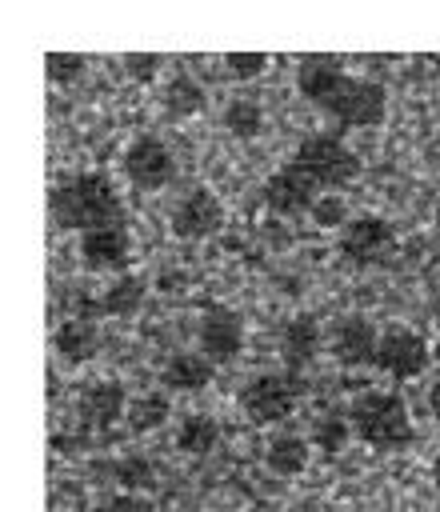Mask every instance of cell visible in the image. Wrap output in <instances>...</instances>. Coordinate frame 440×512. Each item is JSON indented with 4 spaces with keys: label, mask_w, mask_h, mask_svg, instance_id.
<instances>
[{
    "label": "cell",
    "mask_w": 440,
    "mask_h": 512,
    "mask_svg": "<svg viewBox=\"0 0 440 512\" xmlns=\"http://www.w3.org/2000/svg\"><path fill=\"white\" fill-rule=\"evenodd\" d=\"M224 128H228L236 140L260 136V128H264V108H260V100H252V96L228 100V108H224Z\"/></svg>",
    "instance_id": "21"
},
{
    "label": "cell",
    "mask_w": 440,
    "mask_h": 512,
    "mask_svg": "<svg viewBox=\"0 0 440 512\" xmlns=\"http://www.w3.org/2000/svg\"><path fill=\"white\" fill-rule=\"evenodd\" d=\"M336 248L352 268H376L396 252V228H392V220L364 212V216H352L340 228Z\"/></svg>",
    "instance_id": "6"
},
{
    "label": "cell",
    "mask_w": 440,
    "mask_h": 512,
    "mask_svg": "<svg viewBox=\"0 0 440 512\" xmlns=\"http://www.w3.org/2000/svg\"><path fill=\"white\" fill-rule=\"evenodd\" d=\"M308 216H312L320 228H332V224H336V228H344V224H348V220H344V200H340V192L320 196V200L312 204V212H308Z\"/></svg>",
    "instance_id": "27"
},
{
    "label": "cell",
    "mask_w": 440,
    "mask_h": 512,
    "mask_svg": "<svg viewBox=\"0 0 440 512\" xmlns=\"http://www.w3.org/2000/svg\"><path fill=\"white\" fill-rule=\"evenodd\" d=\"M268 68V56L264 52H228L224 56V72L236 76V80H252Z\"/></svg>",
    "instance_id": "25"
},
{
    "label": "cell",
    "mask_w": 440,
    "mask_h": 512,
    "mask_svg": "<svg viewBox=\"0 0 440 512\" xmlns=\"http://www.w3.org/2000/svg\"><path fill=\"white\" fill-rule=\"evenodd\" d=\"M220 224H224V204H220V196H216L212 188H204V184L188 188V192L176 200V208L168 212V228H172V236H180V240H204V236L220 232Z\"/></svg>",
    "instance_id": "9"
},
{
    "label": "cell",
    "mask_w": 440,
    "mask_h": 512,
    "mask_svg": "<svg viewBox=\"0 0 440 512\" xmlns=\"http://www.w3.org/2000/svg\"><path fill=\"white\" fill-rule=\"evenodd\" d=\"M120 164H124V176L136 192H160L176 180V156L160 136H136L124 148Z\"/></svg>",
    "instance_id": "7"
},
{
    "label": "cell",
    "mask_w": 440,
    "mask_h": 512,
    "mask_svg": "<svg viewBox=\"0 0 440 512\" xmlns=\"http://www.w3.org/2000/svg\"><path fill=\"white\" fill-rule=\"evenodd\" d=\"M48 212L52 224L60 232H92V228H108V224H124V204L116 184L104 172H68L52 184L48 196Z\"/></svg>",
    "instance_id": "3"
},
{
    "label": "cell",
    "mask_w": 440,
    "mask_h": 512,
    "mask_svg": "<svg viewBox=\"0 0 440 512\" xmlns=\"http://www.w3.org/2000/svg\"><path fill=\"white\" fill-rule=\"evenodd\" d=\"M84 64H88V56H80V52H44V76L52 84H76L84 76Z\"/></svg>",
    "instance_id": "24"
},
{
    "label": "cell",
    "mask_w": 440,
    "mask_h": 512,
    "mask_svg": "<svg viewBox=\"0 0 440 512\" xmlns=\"http://www.w3.org/2000/svg\"><path fill=\"white\" fill-rule=\"evenodd\" d=\"M160 108H164V116H172V120L196 116V112L204 108V88H200L188 72H172L168 84L160 88Z\"/></svg>",
    "instance_id": "17"
},
{
    "label": "cell",
    "mask_w": 440,
    "mask_h": 512,
    "mask_svg": "<svg viewBox=\"0 0 440 512\" xmlns=\"http://www.w3.org/2000/svg\"><path fill=\"white\" fill-rule=\"evenodd\" d=\"M348 420H352V436L364 440L368 448H380V452H396V448L412 444V436H416L404 396L388 392V388L360 392L348 408Z\"/></svg>",
    "instance_id": "4"
},
{
    "label": "cell",
    "mask_w": 440,
    "mask_h": 512,
    "mask_svg": "<svg viewBox=\"0 0 440 512\" xmlns=\"http://www.w3.org/2000/svg\"><path fill=\"white\" fill-rule=\"evenodd\" d=\"M432 360V348L420 332L404 328V324H392L380 332V344H376V368L392 380H416Z\"/></svg>",
    "instance_id": "8"
},
{
    "label": "cell",
    "mask_w": 440,
    "mask_h": 512,
    "mask_svg": "<svg viewBox=\"0 0 440 512\" xmlns=\"http://www.w3.org/2000/svg\"><path fill=\"white\" fill-rule=\"evenodd\" d=\"M128 260H132V240L124 224L92 228L80 236V264L88 272H124Z\"/></svg>",
    "instance_id": "12"
},
{
    "label": "cell",
    "mask_w": 440,
    "mask_h": 512,
    "mask_svg": "<svg viewBox=\"0 0 440 512\" xmlns=\"http://www.w3.org/2000/svg\"><path fill=\"white\" fill-rule=\"evenodd\" d=\"M348 436H352V420L344 416V412H320L316 420H312V444L324 452V456H336L344 444H348Z\"/></svg>",
    "instance_id": "23"
},
{
    "label": "cell",
    "mask_w": 440,
    "mask_h": 512,
    "mask_svg": "<svg viewBox=\"0 0 440 512\" xmlns=\"http://www.w3.org/2000/svg\"><path fill=\"white\" fill-rule=\"evenodd\" d=\"M80 416L92 428H112L120 416H128V396L120 380H92L80 392Z\"/></svg>",
    "instance_id": "14"
},
{
    "label": "cell",
    "mask_w": 440,
    "mask_h": 512,
    "mask_svg": "<svg viewBox=\"0 0 440 512\" xmlns=\"http://www.w3.org/2000/svg\"><path fill=\"white\" fill-rule=\"evenodd\" d=\"M144 288H148V284H144L140 276H128V272H124V276L96 300V312H108V316H132V312L144 304Z\"/></svg>",
    "instance_id": "19"
},
{
    "label": "cell",
    "mask_w": 440,
    "mask_h": 512,
    "mask_svg": "<svg viewBox=\"0 0 440 512\" xmlns=\"http://www.w3.org/2000/svg\"><path fill=\"white\" fill-rule=\"evenodd\" d=\"M160 384L168 392H200L212 384V360L200 352H176L160 368Z\"/></svg>",
    "instance_id": "15"
},
{
    "label": "cell",
    "mask_w": 440,
    "mask_h": 512,
    "mask_svg": "<svg viewBox=\"0 0 440 512\" xmlns=\"http://www.w3.org/2000/svg\"><path fill=\"white\" fill-rule=\"evenodd\" d=\"M196 340H200V352H204L212 364L236 360L240 348H244V320H240V312L228 308V304H208V308L200 312Z\"/></svg>",
    "instance_id": "10"
},
{
    "label": "cell",
    "mask_w": 440,
    "mask_h": 512,
    "mask_svg": "<svg viewBox=\"0 0 440 512\" xmlns=\"http://www.w3.org/2000/svg\"><path fill=\"white\" fill-rule=\"evenodd\" d=\"M376 344H380V332H376L372 320L360 316V312L340 316V320L332 324V332H328V348H332L336 364H344V368H364V364H372V360H376Z\"/></svg>",
    "instance_id": "11"
},
{
    "label": "cell",
    "mask_w": 440,
    "mask_h": 512,
    "mask_svg": "<svg viewBox=\"0 0 440 512\" xmlns=\"http://www.w3.org/2000/svg\"><path fill=\"white\" fill-rule=\"evenodd\" d=\"M432 480H436V492H440V456L432 460Z\"/></svg>",
    "instance_id": "32"
},
{
    "label": "cell",
    "mask_w": 440,
    "mask_h": 512,
    "mask_svg": "<svg viewBox=\"0 0 440 512\" xmlns=\"http://www.w3.org/2000/svg\"><path fill=\"white\" fill-rule=\"evenodd\" d=\"M320 340H324V332H320V320L312 312L288 316L284 328H280V356H284L288 372L308 368L316 360V352H320Z\"/></svg>",
    "instance_id": "13"
},
{
    "label": "cell",
    "mask_w": 440,
    "mask_h": 512,
    "mask_svg": "<svg viewBox=\"0 0 440 512\" xmlns=\"http://www.w3.org/2000/svg\"><path fill=\"white\" fill-rule=\"evenodd\" d=\"M300 400H304V380H300V372H288V368L284 372H256L240 388V408L256 424L288 420Z\"/></svg>",
    "instance_id": "5"
},
{
    "label": "cell",
    "mask_w": 440,
    "mask_h": 512,
    "mask_svg": "<svg viewBox=\"0 0 440 512\" xmlns=\"http://www.w3.org/2000/svg\"><path fill=\"white\" fill-rule=\"evenodd\" d=\"M216 440H220V424H216V416H208V412H188V416L180 420V428H176V444H180V452H188V456L212 452Z\"/></svg>",
    "instance_id": "18"
},
{
    "label": "cell",
    "mask_w": 440,
    "mask_h": 512,
    "mask_svg": "<svg viewBox=\"0 0 440 512\" xmlns=\"http://www.w3.org/2000/svg\"><path fill=\"white\" fill-rule=\"evenodd\" d=\"M428 412L440 420V384H432V388H428Z\"/></svg>",
    "instance_id": "30"
},
{
    "label": "cell",
    "mask_w": 440,
    "mask_h": 512,
    "mask_svg": "<svg viewBox=\"0 0 440 512\" xmlns=\"http://www.w3.org/2000/svg\"><path fill=\"white\" fill-rule=\"evenodd\" d=\"M264 460H268L272 472H280V476H296V472L308 468V440H304V436H292V432H288V436H276V440L268 444Z\"/></svg>",
    "instance_id": "20"
},
{
    "label": "cell",
    "mask_w": 440,
    "mask_h": 512,
    "mask_svg": "<svg viewBox=\"0 0 440 512\" xmlns=\"http://www.w3.org/2000/svg\"><path fill=\"white\" fill-rule=\"evenodd\" d=\"M168 416H172L168 392H140V396L128 404V428H132V432H152V428H160Z\"/></svg>",
    "instance_id": "22"
},
{
    "label": "cell",
    "mask_w": 440,
    "mask_h": 512,
    "mask_svg": "<svg viewBox=\"0 0 440 512\" xmlns=\"http://www.w3.org/2000/svg\"><path fill=\"white\" fill-rule=\"evenodd\" d=\"M160 68H164V56H160V52H124V72H128L132 80H140V84L156 80Z\"/></svg>",
    "instance_id": "26"
},
{
    "label": "cell",
    "mask_w": 440,
    "mask_h": 512,
    "mask_svg": "<svg viewBox=\"0 0 440 512\" xmlns=\"http://www.w3.org/2000/svg\"><path fill=\"white\" fill-rule=\"evenodd\" d=\"M300 96L340 128H376L388 116V92L380 80L352 76L340 56L308 52L296 60Z\"/></svg>",
    "instance_id": "2"
},
{
    "label": "cell",
    "mask_w": 440,
    "mask_h": 512,
    "mask_svg": "<svg viewBox=\"0 0 440 512\" xmlns=\"http://www.w3.org/2000/svg\"><path fill=\"white\" fill-rule=\"evenodd\" d=\"M436 232H440V204H436Z\"/></svg>",
    "instance_id": "33"
},
{
    "label": "cell",
    "mask_w": 440,
    "mask_h": 512,
    "mask_svg": "<svg viewBox=\"0 0 440 512\" xmlns=\"http://www.w3.org/2000/svg\"><path fill=\"white\" fill-rule=\"evenodd\" d=\"M432 364H436V372H440V336H436V344H432Z\"/></svg>",
    "instance_id": "31"
},
{
    "label": "cell",
    "mask_w": 440,
    "mask_h": 512,
    "mask_svg": "<svg viewBox=\"0 0 440 512\" xmlns=\"http://www.w3.org/2000/svg\"><path fill=\"white\" fill-rule=\"evenodd\" d=\"M52 348L60 352V360H68V364H84V360L96 356V348H100V332H96V324H92L88 316H68V320L52 332Z\"/></svg>",
    "instance_id": "16"
},
{
    "label": "cell",
    "mask_w": 440,
    "mask_h": 512,
    "mask_svg": "<svg viewBox=\"0 0 440 512\" xmlns=\"http://www.w3.org/2000/svg\"><path fill=\"white\" fill-rule=\"evenodd\" d=\"M356 172H360V160L340 132H312L264 180L260 200L276 216H300V212H312L320 196L344 188Z\"/></svg>",
    "instance_id": "1"
},
{
    "label": "cell",
    "mask_w": 440,
    "mask_h": 512,
    "mask_svg": "<svg viewBox=\"0 0 440 512\" xmlns=\"http://www.w3.org/2000/svg\"><path fill=\"white\" fill-rule=\"evenodd\" d=\"M120 480H124L128 488H148V484H152V468H148L144 460H124V464H120Z\"/></svg>",
    "instance_id": "29"
},
{
    "label": "cell",
    "mask_w": 440,
    "mask_h": 512,
    "mask_svg": "<svg viewBox=\"0 0 440 512\" xmlns=\"http://www.w3.org/2000/svg\"><path fill=\"white\" fill-rule=\"evenodd\" d=\"M96 512H160V508H156L152 500L136 496V492H116V496L100 500V504H96Z\"/></svg>",
    "instance_id": "28"
}]
</instances>
